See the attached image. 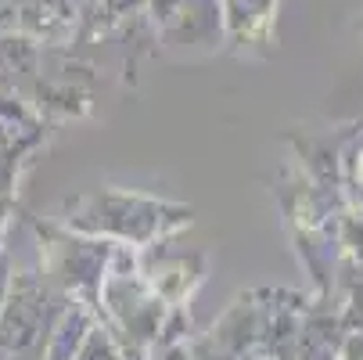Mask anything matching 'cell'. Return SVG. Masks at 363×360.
<instances>
[{
    "label": "cell",
    "instance_id": "obj_1",
    "mask_svg": "<svg viewBox=\"0 0 363 360\" xmlns=\"http://www.w3.org/2000/svg\"><path fill=\"white\" fill-rule=\"evenodd\" d=\"M359 173H363V166H359Z\"/></svg>",
    "mask_w": 363,
    "mask_h": 360
}]
</instances>
